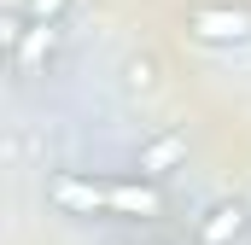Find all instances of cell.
Masks as SVG:
<instances>
[{
    "label": "cell",
    "mask_w": 251,
    "mask_h": 245,
    "mask_svg": "<svg viewBox=\"0 0 251 245\" xmlns=\"http://www.w3.org/2000/svg\"><path fill=\"white\" fill-rule=\"evenodd\" d=\"M59 47H64V24H29L18 6L6 12V64H12L18 82L47 76L59 64Z\"/></svg>",
    "instance_id": "obj_1"
},
{
    "label": "cell",
    "mask_w": 251,
    "mask_h": 245,
    "mask_svg": "<svg viewBox=\"0 0 251 245\" xmlns=\"http://www.w3.org/2000/svg\"><path fill=\"white\" fill-rule=\"evenodd\" d=\"M47 204L64 216H111V181L88 170H47Z\"/></svg>",
    "instance_id": "obj_2"
},
{
    "label": "cell",
    "mask_w": 251,
    "mask_h": 245,
    "mask_svg": "<svg viewBox=\"0 0 251 245\" xmlns=\"http://www.w3.org/2000/svg\"><path fill=\"white\" fill-rule=\"evenodd\" d=\"M187 29L199 35V41H210V47H240V41H251V12L246 6H193L187 12Z\"/></svg>",
    "instance_id": "obj_3"
},
{
    "label": "cell",
    "mask_w": 251,
    "mask_h": 245,
    "mask_svg": "<svg viewBox=\"0 0 251 245\" xmlns=\"http://www.w3.org/2000/svg\"><path fill=\"white\" fill-rule=\"evenodd\" d=\"M246 234H251V204H240V198H216L193 222V240L199 245H246Z\"/></svg>",
    "instance_id": "obj_4"
},
{
    "label": "cell",
    "mask_w": 251,
    "mask_h": 245,
    "mask_svg": "<svg viewBox=\"0 0 251 245\" xmlns=\"http://www.w3.org/2000/svg\"><path fill=\"white\" fill-rule=\"evenodd\" d=\"M181 158H187V134H181V128L146 134V140H140V152H134V175H140V181H164Z\"/></svg>",
    "instance_id": "obj_5"
},
{
    "label": "cell",
    "mask_w": 251,
    "mask_h": 245,
    "mask_svg": "<svg viewBox=\"0 0 251 245\" xmlns=\"http://www.w3.org/2000/svg\"><path fill=\"white\" fill-rule=\"evenodd\" d=\"M111 216H140V222L164 216V193H158V181H140V175H111Z\"/></svg>",
    "instance_id": "obj_6"
},
{
    "label": "cell",
    "mask_w": 251,
    "mask_h": 245,
    "mask_svg": "<svg viewBox=\"0 0 251 245\" xmlns=\"http://www.w3.org/2000/svg\"><path fill=\"white\" fill-rule=\"evenodd\" d=\"M29 24H64L70 18V0H12Z\"/></svg>",
    "instance_id": "obj_7"
},
{
    "label": "cell",
    "mask_w": 251,
    "mask_h": 245,
    "mask_svg": "<svg viewBox=\"0 0 251 245\" xmlns=\"http://www.w3.org/2000/svg\"><path fill=\"white\" fill-rule=\"evenodd\" d=\"M123 82H128V88H140V94H146V88L158 82V64L146 59V53H140V59H128V64H123Z\"/></svg>",
    "instance_id": "obj_8"
},
{
    "label": "cell",
    "mask_w": 251,
    "mask_h": 245,
    "mask_svg": "<svg viewBox=\"0 0 251 245\" xmlns=\"http://www.w3.org/2000/svg\"><path fill=\"white\" fill-rule=\"evenodd\" d=\"M146 245H170V240H146Z\"/></svg>",
    "instance_id": "obj_9"
}]
</instances>
